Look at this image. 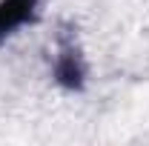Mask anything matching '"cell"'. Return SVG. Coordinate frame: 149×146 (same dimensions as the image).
<instances>
[{
  "label": "cell",
  "mask_w": 149,
  "mask_h": 146,
  "mask_svg": "<svg viewBox=\"0 0 149 146\" xmlns=\"http://www.w3.org/2000/svg\"><path fill=\"white\" fill-rule=\"evenodd\" d=\"M57 80L66 86H80V66L72 55H63L57 60Z\"/></svg>",
  "instance_id": "cell-2"
},
{
  "label": "cell",
  "mask_w": 149,
  "mask_h": 146,
  "mask_svg": "<svg viewBox=\"0 0 149 146\" xmlns=\"http://www.w3.org/2000/svg\"><path fill=\"white\" fill-rule=\"evenodd\" d=\"M32 12H35V0H3L0 3V35H9L20 23H26L32 17Z\"/></svg>",
  "instance_id": "cell-1"
}]
</instances>
